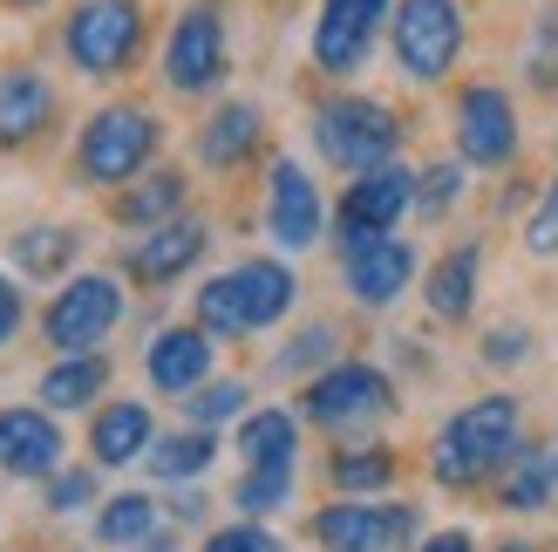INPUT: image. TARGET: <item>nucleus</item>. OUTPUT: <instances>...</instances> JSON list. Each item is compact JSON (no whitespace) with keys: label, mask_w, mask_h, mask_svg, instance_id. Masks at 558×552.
Masks as SVG:
<instances>
[{"label":"nucleus","mask_w":558,"mask_h":552,"mask_svg":"<svg viewBox=\"0 0 558 552\" xmlns=\"http://www.w3.org/2000/svg\"><path fill=\"white\" fill-rule=\"evenodd\" d=\"M518 451H524V409H518V396H477V403H463L457 417L436 430L429 471H436V484L470 491V484L497 478Z\"/></svg>","instance_id":"1"},{"label":"nucleus","mask_w":558,"mask_h":552,"mask_svg":"<svg viewBox=\"0 0 558 552\" xmlns=\"http://www.w3.org/2000/svg\"><path fill=\"white\" fill-rule=\"evenodd\" d=\"M157 144H163V123L150 117V109L109 103L75 136V171H82V184H136L150 171Z\"/></svg>","instance_id":"2"},{"label":"nucleus","mask_w":558,"mask_h":552,"mask_svg":"<svg viewBox=\"0 0 558 552\" xmlns=\"http://www.w3.org/2000/svg\"><path fill=\"white\" fill-rule=\"evenodd\" d=\"M314 144L333 171H375V164H396V144H402V123L396 109L375 103V96H327L314 109Z\"/></svg>","instance_id":"3"},{"label":"nucleus","mask_w":558,"mask_h":552,"mask_svg":"<svg viewBox=\"0 0 558 552\" xmlns=\"http://www.w3.org/2000/svg\"><path fill=\"white\" fill-rule=\"evenodd\" d=\"M463 0H396L388 14V48L409 82H442L463 55Z\"/></svg>","instance_id":"4"},{"label":"nucleus","mask_w":558,"mask_h":552,"mask_svg":"<svg viewBox=\"0 0 558 552\" xmlns=\"http://www.w3.org/2000/svg\"><path fill=\"white\" fill-rule=\"evenodd\" d=\"M62 48H69V62L96 82L123 75L136 62V48H144V8H136V0H82L62 27Z\"/></svg>","instance_id":"5"},{"label":"nucleus","mask_w":558,"mask_h":552,"mask_svg":"<svg viewBox=\"0 0 558 552\" xmlns=\"http://www.w3.org/2000/svg\"><path fill=\"white\" fill-rule=\"evenodd\" d=\"M123 321V287L109 280V273H75V280L48 300L41 314V335L54 355H96V341L117 335Z\"/></svg>","instance_id":"6"},{"label":"nucleus","mask_w":558,"mask_h":552,"mask_svg":"<svg viewBox=\"0 0 558 552\" xmlns=\"http://www.w3.org/2000/svg\"><path fill=\"white\" fill-rule=\"evenodd\" d=\"M388 409H396V382L375 362H327L300 396V417L320 430H354V423L388 417Z\"/></svg>","instance_id":"7"},{"label":"nucleus","mask_w":558,"mask_h":552,"mask_svg":"<svg viewBox=\"0 0 558 552\" xmlns=\"http://www.w3.org/2000/svg\"><path fill=\"white\" fill-rule=\"evenodd\" d=\"M409 205H415V171H409V164H375V171L348 178V191H341V232H333L341 260L361 253V245H375V239H388Z\"/></svg>","instance_id":"8"},{"label":"nucleus","mask_w":558,"mask_h":552,"mask_svg":"<svg viewBox=\"0 0 558 552\" xmlns=\"http://www.w3.org/2000/svg\"><path fill=\"white\" fill-rule=\"evenodd\" d=\"M232 69L226 55V21H218V8H184L171 41H163V82H171L178 96H205L218 89Z\"/></svg>","instance_id":"9"},{"label":"nucleus","mask_w":558,"mask_h":552,"mask_svg":"<svg viewBox=\"0 0 558 552\" xmlns=\"http://www.w3.org/2000/svg\"><path fill=\"white\" fill-rule=\"evenodd\" d=\"M396 0H320V21H314V69L320 75H354L368 69L375 35L388 27Z\"/></svg>","instance_id":"10"},{"label":"nucleus","mask_w":558,"mask_h":552,"mask_svg":"<svg viewBox=\"0 0 558 552\" xmlns=\"http://www.w3.org/2000/svg\"><path fill=\"white\" fill-rule=\"evenodd\" d=\"M457 157L477 171H497L518 157V109L497 82H470L457 96Z\"/></svg>","instance_id":"11"},{"label":"nucleus","mask_w":558,"mask_h":552,"mask_svg":"<svg viewBox=\"0 0 558 552\" xmlns=\"http://www.w3.org/2000/svg\"><path fill=\"white\" fill-rule=\"evenodd\" d=\"M314 539L327 552H396L415 539V505H368V499L327 505L314 518Z\"/></svg>","instance_id":"12"},{"label":"nucleus","mask_w":558,"mask_h":552,"mask_svg":"<svg viewBox=\"0 0 558 552\" xmlns=\"http://www.w3.org/2000/svg\"><path fill=\"white\" fill-rule=\"evenodd\" d=\"M266 232L287 245V253H306V245H320V232H327L320 184L306 178L293 157H279L272 178H266Z\"/></svg>","instance_id":"13"},{"label":"nucleus","mask_w":558,"mask_h":552,"mask_svg":"<svg viewBox=\"0 0 558 552\" xmlns=\"http://www.w3.org/2000/svg\"><path fill=\"white\" fill-rule=\"evenodd\" d=\"M62 430H54V409L14 403L0 409V471L8 478H54L62 471Z\"/></svg>","instance_id":"14"},{"label":"nucleus","mask_w":558,"mask_h":552,"mask_svg":"<svg viewBox=\"0 0 558 552\" xmlns=\"http://www.w3.org/2000/svg\"><path fill=\"white\" fill-rule=\"evenodd\" d=\"M205 245H211V226L205 218H171V226H157V232H144L123 253V266H130V280H144V287H163V280H178V273H191L205 260Z\"/></svg>","instance_id":"15"},{"label":"nucleus","mask_w":558,"mask_h":552,"mask_svg":"<svg viewBox=\"0 0 558 552\" xmlns=\"http://www.w3.org/2000/svg\"><path fill=\"white\" fill-rule=\"evenodd\" d=\"M144 375H150V389L157 396H198L205 382H211V335L198 321L191 327H163V335L150 341V355H144Z\"/></svg>","instance_id":"16"},{"label":"nucleus","mask_w":558,"mask_h":552,"mask_svg":"<svg viewBox=\"0 0 558 552\" xmlns=\"http://www.w3.org/2000/svg\"><path fill=\"white\" fill-rule=\"evenodd\" d=\"M341 273H348V293L361 308H388V300H402L415 287V245L388 232L375 245H361V253H348Z\"/></svg>","instance_id":"17"},{"label":"nucleus","mask_w":558,"mask_h":552,"mask_svg":"<svg viewBox=\"0 0 558 552\" xmlns=\"http://www.w3.org/2000/svg\"><path fill=\"white\" fill-rule=\"evenodd\" d=\"M54 117V89L41 69H0V151L35 144Z\"/></svg>","instance_id":"18"},{"label":"nucleus","mask_w":558,"mask_h":552,"mask_svg":"<svg viewBox=\"0 0 558 552\" xmlns=\"http://www.w3.org/2000/svg\"><path fill=\"white\" fill-rule=\"evenodd\" d=\"M157 444V423L144 403H102L96 423H89V451H96V471H123V464L150 457Z\"/></svg>","instance_id":"19"},{"label":"nucleus","mask_w":558,"mask_h":552,"mask_svg":"<svg viewBox=\"0 0 558 552\" xmlns=\"http://www.w3.org/2000/svg\"><path fill=\"white\" fill-rule=\"evenodd\" d=\"M259 136H266L259 103H218L198 123V157L211 164V171H239V164L259 151Z\"/></svg>","instance_id":"20"},{"label":"nucleus","mask_w":558,"mask_h":552,"mask_svg":"<svg viewBox=\"0 0 558 552\" xmlns=\"http://www.w3.org/2000/svg\"><path fill=\"white\" fill-rule=\"evenodd\" d=\"M477 273H484V245L477 239L450 245V253L429 266V280H423L429 314L436 321H470V308H477Z\"/></svg>","instance_id":"21"},{"label":"nucleus","mask_w":558,"mask_h":552,"mask_svg":"<svg viewBox=\"0 0 558 552\" xmlns=\"http://www.w3.org/2000/svg\"><path fill=\"white\" fill-rule=\"evenodd\" d=\"M184 171H144L136 184H123V199H117V218L130 232H157V226H171V218H184Z\"/></svg>","instance_id":"22"},{"label":"nucleus","mask_w":558,"mask_h":552,"mask_svg":"<svg viewBox=\"0 0 558 552\" xmlns=\"http://www.w3.org/2000/svg\"><path fill=\"white\" fill-rule=\"evenodd\" d=\"M239 293H245V314H253V327H272V321H287L293 314V266L287 260H239Z\"/></svg>","instance_id":"23"},{"label":"nucleus","mask_w":558,"mask_h":552,"mask_svg":"<svg viewBox=\"0 0 558 552\" xmlns=\"http://www.w3.org/2000/svg\"><path fill=\"white\" fill-rule=\"evenodd\" d=\"M239 457H245V471L300 464V423H293V409H253V417H239Z\"/></svg>","instance_id":"24"},{"label":"nucleus","mask_w":558,"mask_h":552,"mask_svg":"<svg viewBox=\"0 0 558 552\" xmlns=\"http://www.w3.org/2000/svg\"><path fill=\"white\" fill-rule=\"evenodd\" d=\"M551 499H558V444L518 451L511 471H505V491H497V505H505V512H551Z\"/></svg>","instance_id":"25"},{"label":"nucleus","mask_w":558,"mask_h":552,"mask_svg":"<svg viewBox=\"0 0 558 552\" xmlns=\"http://www.w3.org/2000/svg\"><path fill=\"white\" fill-rule=\"evenodd\" d=\"M109 389V362L102 355H62L41 375V409H89Z\"/></svg>","instance_id":"26"},{"label":"nucleus","mask_w":558,"mask_h":552,"mask_svg":"<svg viewBox=\"0 0 558 552\" xmlns=\"http://www.w3.org/2000/svg\"><path fill=\"white\" fill-rule=\"evenodd\" d=\"M157 532H163V512H157L150 491H123V499H109L96 512V539L117 545V552H136V545L157 539Z\"/></svg>","instance_id":"27"},{"label":"nucleus","mask_w":558,"mask_h":552,"mask_svg":"<svg viewBox=\"0 0 558 552\" xmlns=\"http://www.w3.org/2000/svg\"><path fill=\"white\" fill-rule=\"evenodd\" d=\"M75 245H82L75 226H27V232H14L8 260H14V273H27V280H54V273H69Z\"/></svg>","instance_id":"28"},{"label":"nucleus","mask_w":558,"mask_h":552,"mask_svg":"<svg viewBox=\"0 0 558 552\" xmlns=\"http://www.w3.org/2000/svg\"><path fill=\"white\" fill-rule=\"evenodd\" d=\"M211 457H218V436L211 430H171V436H157V444H150L144 464H150V478L184 484V478H205Z\"/></svg>","instance_id":"29"},{"label":"nucleus","mask_w":558,"mask_h":552,"mask_svg":"<svg viewBox=\"0 0 558 552\" xmlns=\"http://www.w3.org/2000/svg\"><path fill=\"white\" fill-rule=\"evenodd\" d=\"M198 327L211 341H232V335H253V314H245V293H239V273H218V280L198 287Z\"/></svg>","instance_id":"30"},{"label":"nucleus","mask_w":558,"mask_h":552,"mask_svg":"<svg viewBox=\"0 0 558 552\" xmlns=\"http://www.w3.org/2000/svg\"><path fill=\"white\" fill-rule=\"evenodd\" d=\"M287 499H293V464H266V471H245L239 491H232L239 518H272Z\"/></svg>","instance_id":"31"},{"label":"nucleus","mask_w":558,"mask_h":552,"mask_svg":"<svg viewBox=\"0 0 558 552\" xmlns=\"http://www.w3.org/2000/svg\"><path fill=\"white\" fill-rule=\"evenodd\" d=\"M333 484H341L348 499H354V491H388V484H396V457H388L381 444L341 451V457H333Z\"/></svg>","instance_id":"32"},{"label":"nucleus","mask_w":558,"mask_h":552,"mask_svg":"<svg viewBox=\"0 0 558 552\" xmlns=\"http://www.w3.org/2000/svg\"><path fill=\"white\" fill-rule=\"evenodd\" d=\"M184 417H191V430H211V423L253 417V409H245V382H205L198 396H184Z\"/></svg>","instance_id":"33"},{"label":"nucleus","mask_w":558,"mask_h":552,"mask_svg":"<svg viewBox=\"0 0 558 552\" xmlns=\"http://www.w3.org/2000/svg\"><path fill=\"white\" fill-rule=\"evenodd\" d=\"M457 191H463V157H442V164H429V171H415V212L442 218L457 205Z\"/></svg>","instance_id":"34"},{"label":"nucleus","mask_w":558,"mask_h":552,"mask_svg":"<svg viewBox=\"0 0 558 552\" xmlns=\"http://www.w3.org/2000/svg\"><path fill=\"white\" fill-rule=\"evenodd\" d=\"M82 505H96V471H54L48 478V512H82Z\"/></svg>","instance_id":"35"},{"label":"nucleus","mask_w":558,"mask_h":552,"mask_svg":"<svg viewBox=\"0 0 558 552\" xmlns=\"http://www.w3.org/2000/svg\"><path fill=\"white\" fill-rule=\"evenodd\" d=\"M198 552H279V539L259 526V518H239V526H226V532H211Z\"/></svg>","instance_id":"36"},{"label":"nucleus","mask_w":558,"mask_h":552,"mask_svg":"<svg viewBox=\"0 0 558 552\" xmlns=\"http://www.w3.org/2000/svg\"><path fill=\"white\" fill-rule=\"evenodd\" d=\"M333 341H341V335H333L327 321H314V327H306V335H300V341H293L287 355H279V369H287V375L314 369V362H327V355H333Z\"/></svg>","instance_id":"37"},{"label":"nucleus","mask_w":558,"mask_h":552,"mask_svg":"<svg viewBox=\"0 0 558 552\" xmlns=\"http://www.w3.org/2000/svg\"><path fill=\"white\" fill-rule=\"evenodd\" d=\"M524 245H532L538 260H551L558 253V178H551V191L538 199V212H532V226H524Z\"/></svg>","instance_id":"38"},{"label":"nucleus","mask_w":558,"mask_h":552,"mask_svg":"<svg viewBox=\"0 0 558 552\" xmlns=\"http://www.w3.org/2000/svg\"><path fill=\"white\" fill-rule=\"evenodd\" d=\"M532 82H538V89H551V82H558V8H545V21H538V41H532Z\"/></svg>","instance_id":"39"},{"label":"nucleus","mask_w":558,"mask_h":552,"mask_svg":"<svg viewBox=\"0 0 558 552\" xmlns=\"http://www.w3.org/2000/svg\"><path fill=\"white\" fill-rule=\"evenodd\" d=\"M524 355H532V327H490V341H484V362L490 369H511V362H524Z\"/></svg>","instance_id":"40"},{"label":"nucleus","mask_w":558,"mask_h":552,"mask_svg":"<svg viewBox=\"0 0 558 552\" xmlns=\"http://www.w3.org/2000/svg\"><path fill=\"white\" fill-rule=\"evenodd\" d=\"M14 335H21V287L0 273V348H8Z\"/></svg>","instance_id":"41"},{"label":"nucleus","mask_w":558,"mask_h":552,"mask_svg":"<svg viewBox=\"0 0 558 552\" xmlns=\"http://www.w3.org/2000/svg\"><path fill=\"white\" fill-rule=\"evenodd\" d=\"M423 552H477V539H470L463 526H450V532H429V539H423Z\"/></svg>","instance_id":"42"},{"label":"nucleus","mask_w":558,"mask_h":552,"mask_svg":"<svg viewBox=\"0 0 558 552\" xmlns=\"http://www.w3.org/2000/svg\"><path fill=\"white\" fill-rule=\"evenodd\" d=\"M136 552H178V539H171V532H157V539H144Z\"/></svg>","instance_id":"43"},{"label":"nucleus","mask_w":558,"mask_h":552,"mask_svg":"<svg viewBox=\"0 0 558 552\" xmlns=\"http://www.w3.org/2000/svg\"><path fill=\"white\" fill-rule=\"evenodd\" d=\"M0 8H41V0H0Z\"/></svg>","instance_id":"44"},{"label":"nucleus","mask_w":558,"mask_h":552,"mask_svg":"<svg viewBox=\"0 0 558 552\" xmlns=\"http://www.w3.org/2000/svg\"><path fill=\"white\" fill-rule=\"evenodd\" d=\"M497 552H532V545H518V539H511V545H497Z\"/></svg>","instance_id":"45"}]
</instances>
